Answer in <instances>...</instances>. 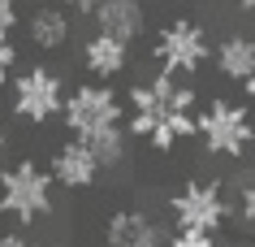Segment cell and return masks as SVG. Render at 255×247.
Returning a JSON list of instances; mask_svg holds the SVG:
<instances>
[{"instance_id":"6da1fadb","label":"cell","mask_w":255,"mask_h":247,"mask_svg":"<svg viewBox=\"0 0 255 247\" xmlns=\"http://www.w3.org/2000/svg\"><path fill=\"white\" fill-rule=\"evenodd\" d=\"M126 135L147 139L156 152H173V143L199 135V96L195 87L156 69L147 82H130L126 91Z\"/></svg>"},{"instance_id":"7a4b0ae2","label":"cell","mask_w":255,"mask_h":247,"mask_svg":"<svg viewBox=\"0 0 255 247\" xmlns=\"http://www.w3.org/2000/svg\"><path fill=\"white\" fill-rule=\"evenodd\" d=\"M52 174L35 161H13L0 169V213L17 226H35L52 213Z\"/></svg>"},{"instance_id":"3957f363","label":"cell","mask_w":255,"mask_h":247,"mask_svg":"<svg viewBox=\"0 0 255 247\" xmlns=\"http://www.w3.org/2000/svg\"><path fill=\"white\" fill-rule=\"evenodd\" d=\"M9 109L26 126H43L52 117H61V109H65V78L48 65L17 69L9 78Z\"/></svg>"},{"instance_id":"277c9868","label":"cell","mask_w":255,"mask_h":247,"mask_svg":"<svg viewBox=\"0 0 255 247\" xmlns=\"http://www.w3.org/2000/svg\"><path fill=\"white\" fill-rule=\"evenodd\" d=\"M61 122H65V130L74 139L100 135V130L126 126V100H121L108 82H78V87L65 96Z\"/></svg>"},{"instance_id":"5b68a950","label":"cell","mask_w":255,"mask_h":247,"mask_svg":"<svg viewBox=\"0 0 255 247\" xmlns=\"http://www.w3.org/2000/svg\"><path fill=\"white\" fill-rule=\"evenodd\" d=\"M156 65L164 74H173V78H190V74H199L208 65V56H212V39H208V30L195 22V17H173V22H164L160 35H156Z\"/></svg>"},{"instance_id":"8992f818","label":"cell","mask_w":255,"mask_h":247,"mask_svg":"<svg viewBox=\"0 0 255 247\" xmlns=\"http://www.w3.org/2000/svg\"><path fill=\"white\" fill-rule=\"evenodd\" d=\"M199 139L212 156H242L255 143L251 109L238 100H212L208 109H199Z\"/></svg>"},{"instance_id":"52a82bcc","label":"cell","mask_w":255,"mask_h":247,"mask_svg":"<svg viewBox=\"0 0 255 247\" xmlns=\"http://www.w3.org/2000/svg\"><path fill=\"white\" fill-rule=\"evenodd\" d=\"M169 213H173L177 230H199V234H216L229 221V200L225 187L216 178H190L182 191L169 200Z\"/></svg>"},{"instance_id":"ba28073f","label":"cell","mask_w":255,"mask_h":247,"mask_svg":"<svg viewBox=\"0 0 255 247\" xmlns=\"http://www.w3.org/2000/svg\"><path fill=\"white\" fill-rule=\"evenodd\" d=\"M164 234H160V221L143 213V208H117L108 213L104 221V247H160Z\"/></svg>"},{"instance_id":"9c48e42d","label":"cell","mask_w":255,"mask_h":247,"mask_svg":"<svg viewBox=\"0 0 255 247\" xmlns=\"http://www.w3.org/2000/svg\"><path fill=\"white\" fill-rule=\"evenodd\" d=\"M48 174H52L56 187L87 191V187H95V178H100V161L87 152V143H82V139H65V143L52 152V165H48Z\"/></svg>"},{"instance_id":"30bf717a","label":"cell","mask_w":255,"mask_h":247,"mask_svg":"<svg viewBox=\"0 0 255 247\" xmlns=\"http://www.w3.org/2000/svg\"><path fill=\"white\" fill-rule=\"evenodd\" d=\"M91 22H95L100 35H113V39H121V43H134L138 35H143V26H147L138 0H104L91 13Z\"/></svg>"},{"instance_id":"8fae6325","label":"cell","mask_w":255,"mask_h":247,"mask_svg":"<svg viewBox=\"0 0 255 247\" xmlns=\"http://www.w3.org/2000/svg\"><path fill=\"white\" fill-rule=\"evenodd\" d=\"M82 65H87V74L100 82L117 78V74H126V65H130V43L113 39V35H100L95 30L91 39L82 43Z\"/></svg>"},{"instance_id":"7c38bea8","label":"cell","mask_w":255,"mask_h":247,"mask_svg":"<svg viewBox=\"0 0 255 247\" xmlns=\"http://www.w3.org/2000/svg\"><path fill=\"white\" fill-rule=\"evenodd\" d=\"M26 35L39 52H61L74 35V17L61 9V4H39L35 13L26 17Z\"/></svg>"},{"instance_id":"4fadbf2b","label":"cell","mask_w":255,"mask_h":247,"mask_svg":"<svg viewBox=\"0 0 255 247\" xmlns=\"http://www.w3.org/2000/svg\"><path fill=\"white\" fill-rule=\"evenodd\" d=\"M212 65L229 82H251L255 78V39L251 35H225L212 43Z\"/></svg>"},{"instance_id":"5bb4252c","label":"cell","mask_w":255,"mask_h":247,"mask_svg":"<svg viewBox=\"0 0 255 247\" xmlns=\"http://www.w3.org/2000/svg\"><path fill=\"white\" fill-rule=\"evenodd\" d=\"M82 143H87V152L100 161V169H117V165L126 161V126H113V130L87 135Z\"/></svg>"},{"instance_id":"9a60e30c","label":"cell","mask_w":255,"mask_h":247,"mask_svg":"<svg viewBox=\"0 0 255 247\" xmlns=\"http://www.w3.org/2000/svg\"><path fill=\"white\" fill-rule=\"evenodd\" d=\"M238 217L255 230V174L242 182V191H238Z\"/></svg>"},{"instance_id":"2e32d148","label":"cell","mask_w":255,"mask_h":247,"mask_svg":"<svg viewBox=\"0 0 255 247\" xmlns=\"http://www.w3.org/2000/svg\"><path fill=\"white\" fill-rule=\"evenodd\" d=\"M169 247H216V234H199V230H173Z\"/></svg>"},{"instance_id":"e0dca14e","label":"cell","mask_w":255,"mask_h":247,"mask_svg":"<svg viewBox=\"0 0 255 247\" xmlns=\"http://www.w3.org/2000/svg\"><path fill=\"white\" fill-rule=\"evenodd\" d=\"M22 26V13H17V0H0V35L9 39L13 30Z\"/></svg>"},{"instance_id":"ac0fdd59","label":"cell","mask_w":255,"mask_h":247,"mask_svg":"<svg viewBox=\"0 0 255 247\" xmlns=\"http://www.w3.org/2000/svg\"><path fill=\"white\" fill-rule=\"evenodd\" d=\"M13 69H17V48L4 39V35H0V82L13 78Z\"/></svg>"},{"instance_id":"d6986e66","label":"cell","mask_w":255,"mask_h":247,"mask_svg":"<svg viewBox=\"0 0 255 247\" xmlns=\"http://www.w3.org/2000/svg\"><path fill=\"white\" fill-rule=\"evenodd\" d=\"M104 0H65V9H74V13H95Z\"/></svg>"},{"instance_id":"ffe728a7","label":"cell","mask_w":255,"mask_h":247,"mask_svg":"<svg viewBox=\"0 0 255 247\" xmlns=\"http://www.w3.org/2000/svg\"><path fill=\"white\" fill-rule=\"evenodd\" d=\"M0 247H30V243H26V234H17V230H4V234H0Z\"/></svg>"},{"instance_id":"44dd1931","label":"cell","mask_w":255,"mask_h":247,"mask_svg":"<svg viewBox=\"0 0 255 247\" xmlns=\"http://www.w3.org/2000/svg\"><path fill=\"white\" fill-rule=\"evenodd\" d=\"M4 152H9V130L0 126V161H4Z\"/></svg>"},{"instance_id":"7402d4cb","label":"cell","mask_w":255,"mask_h":247,"mask_svg":"<svg viewBox=\"0 0 255 247\" xmlns=\"http://www.w3.org/2000/svg\"><path fill=\"white\" fill-rule=\"evenodd\" d=\"M242 91H247V100L255 104V78H251V82H242Z\"/></svg>"},{"instance_id":"603a6c76","label":"cell","mask_w":255,"mask_h":247,"mask_svg":"<svg viewBox=\"0 0 255 247\" xmlns=\"http://www.w3.org/2000/svg\"><path fill=\"white\" fill-rule=\"evenodd\" d=\"M238 4H242V9H247V13H255V0H238Z\"/></svg>"},{"instance_id":"cb8c5ba5","label":"cell","mask_w":255,"mask_h":247,"mask_svg":"<svg viewBox=\"0 0 255 247\" xmlns=\"http://www.w3.org/2000/svg\"><path fill=\"white\" fill-rule=\"evenodd\" d=\"M30 247H56V243H30Z\"/></svg>"},{"instance_id":"d4e9b609","label":"cell","mask_w":255,"mask_h":247,"mask_svg":"<svg viewBox=\"0 0 255 247\" xmlns=\"http://www.w3.org/2000/svg\"><path fill=\"white\" fill-rule=\"evenodd\" d=\"M251 247H255V243H251Z\"/></svg>"}]
</instances>
